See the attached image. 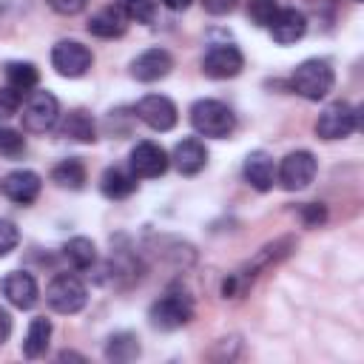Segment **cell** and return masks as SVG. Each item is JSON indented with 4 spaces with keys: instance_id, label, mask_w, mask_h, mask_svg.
<instances>
[{
    "instance_id": "1",
    "label": "cell",
    "mask_w": 364,
    "mask_h": 364,
    "mask_svg": "<svg viewBox=\"0 0 364 364\" xmlns=\"http://www.w3.org/2000/svg\"><path fill=\"white\" fill-rule=\"evenodd\" d=\"M333 82H336V74H333L330 63L318 60V57H310V60L299 63L290 74V88L296 94H301L304 100H310V102L324 100L333 91Z\"/></svg>"
},
{
    "instance_id": "2",
    "label": "cell",
    "mask_w": 364,
    "mask_h": 364,
    "mask_svg": "<svg viewBox=\"0 0 364 364\" xmlns=\"http://www.w3.org/2000/svg\"><path fill=\"white\" fill-rule=\"evenodd\" d=\"M191 125L202 136L225 139L236 128V114L219 100H196L191 105Z\"/></svg>"
},
{
    "instance_id": "3",
    "label": "cell",
    "mask_w": 364,
    "mask_h": 364,
    "mask_svg": "<svg viewBox=\"0 0 364 364\" xmlns=\"http://www.w3.org/2000/svg\"><path fill=\"white\" fill-rule=\"evenodd\" d=\"M148 318L156 330H179L193 318V301L182 290H168L151 304Z\"/></svg>"
},
{
    "instance_id": "4",
    "label": "cell",
    "mask_w": 364,
    "mask_h": 364,
    "mask_svg": "<svg viewBox=\"0 0 364 364\" xmlns=\"http://www.w3.org/2000/svg\"><path fill=\"white\" fill-rule=\"evenodd\" d=\"M46 301L54 313L71 316V313H80L85 307L88 290L74 273H57L46 287Z\"/></svg>"
},
{
    "instance_id": "5",
    "label": "cell",
    "mask_w": 364,
    "mask_h": 364,
    "mask_svg": "<svg viewBox=\"0 0 364 364\" xmlns=\"http://www.w3.org/2000/svg\"><path fill=\"white\" fill-rule=\"evenodd\" d=\"M23 128L31 134H46L57 125L60 119V102L51 91H28L26 102H23Z\"/></svg>"
},
{
    "instance_id": "6",
    "label": "cell",
    "mask_w": 364,
    "mask_h": 364,
    "mask_svg": "<svg viewBox=\"0 0 364 364\" xmlns=\"http://www.w3.org/2000/svg\"><path fill=\"white\" fill-rule=\"evenodd\" d=\"M358 128V108H353L350 102L338 100V102H330L318 119H316V134L321 139H344L350 136L353 131Z\"/></svg>"
},
{
    "instance_id": "7",
    "label": "cell",
    "mask_w": 364,
    "mask_h": 364,
    "mask_svg": "<svg viewBox=\"0 0 364 364\" xmlns=\"http://www.w3.org/2000/svg\"><path fill=\"white\" fill-rule=\"evenodd\" d=\"M94 57L88 51V46L77 43V40H60L54 48H51V65L57 68V74L74 80V77H82L88 68H91Z\"/></svg>"
},
{
    "instance_id": "8",
    "label": "cell",
    "mask_w": 364,
    "mask_h": 364,
    "mask_svg": "<svg viewBox=\"0 0 364 364\" xmlns=\"http://www.w3.org/2000/svg\"><path fill=\"white\" fill-rule=\"evenodd\" d=\"M168 154L162 145L151 142V139H142L131 148V156H128V165H131V173L136 179H156L168 171Z\"/></svg>"
},
{
    "instance_id": "9",
    "label": "cell",
    "mask_w": 364,
    "mask_h": 364,
    "mask_svg": "<svg viewBox=\"0 0 364 364\" xmlns=\"http://www.w3.org/2000/svg\"><path fill=\"white\" fill-rule=\"evenodd\" d=\"M245 68V57L236 46L230 43H219V46H210L202 57V71L205 77L210 80H228V77H236L239 71Z\"/></svg>"
},
{
    "instance_id": "10",
    "label": "cell",
    "mask_w": 364,
    "mask_h": 364,
    "mask_svg": "<svg viewBox=\"0 0 364 364\" xmlns=\"http://www.w3.org/2000/svg\"><path fill=\"white\" fill-rule=\"evenodd\" d=\"M316 168L318 165H316V156L310 151H293V154H287L282 159L276 176H279L284 191H301V188H307L313 182Z\"/></svg>"
},
{
    "instance_id": "11",
    "label": "cell",
    "mask_w": 364,
    "mask_h": 364,
    "mask_svg": "<svg viewBox=\"0 0 364 364\" xmlns=\"http://www.w3.org/2000/svg\"><path fill=\"white\" fill-rule=\"evenodd\" d=\"M136 117L154 131H171L176 125V105L162 94H148L136 102Z\"/></svg>"
},
{
    "instance_id": "12",
    "label": "cell",
    "mask_w": 364,
    "mask_h": 364,
    "mask_svg": "<svg viewBox=\"0 0 364 364\" xmlns=\"http://www.w3.org/2000/svg\"><path fill=\"white\" fill-rule=\"evenodd\" d=\"M171 68H173V57L165 48H148L131 63V74L139 82H156V80L168 77Z\"/></svg>"
},
{
    "instance_id": "13",
    "label": "cell",
    "mask_w": 364,
    "mask_h": 364,
    "mask_svg": "<svg viewBox=\"0 0 364 364\" xmlns=\"http://www.w3.org/2000/svg\"><path fill=\"white\" fill-rule=\"evenodd\" d=\"M3 296L9 299V304H14L17 310H31L40 299V290H37V282L31 273H23V270H14L3 279Z\"/></svg>"
},
{
    "instance_id": "14",
    "label": "cell",
    "mask_w": 364,
    "mask_h": 364,
    "mask_svg": "<svg viewBox=\"0 0 364 364\" xmlns=\"http://www.w3.org/2000/svg\"><path fill=\"white\" fill-rule=\"evenodd\" d=\"M40 188H43V179L28 171V168H20V171H11L6 179H3V193L14 202V205H31L37 196H40Z\"/></svg>"
},
{
    "instance_id": "15",
    "label": "cell",
    "mask_w": 364,
    "mask_h": 364,
    "mask_svg": "<svg viewBox=\"0 0 364 364\" xmlns=\"http://www.w3.org/2000/svg\"><path fill=\"white\" fill-rule=\"evenodd\" d=\"M267 28H270V37H273L279 46H290V43H296V40L304 37V31H307V17H304L299 9H279Z\"/></svg>"
},
{
    "instance_id": "16",
    "label": "cell",
    "mask_w": 364,
    "mask_h": 364,
    "mask_svg": "<svg viewBox=\"0 0 364 364\" xmlns=\"http://www.w3.org/2000/svg\"><path fill=\"white\" fill-rule=\"evenodd\" d=\"M242 173H245V182L256 191H270L273 182H276V165H273V156L267 151H250L245 156V165H242Z\"/></svg>"
},
{
    "instance_id": "17",
    "label": "cell",
    "mask_w": 364,
    "mask_h": 364,
    "mask_svg": "<svg viewBox=\"0 0 364 364\" xmlns=\"http://www.w3.org/2000/svg\"><path fill=\"white\" fill-rule=\"evenodd\" d=\"M125 20H128V17L122 14L119 3H114V6L100 9V11L88 20V31H91L94 37L114 40V37H122V34H125Z\"/></svg>"
},
{
    "instance_id": "18",
    "label": "cell",
    "mask_w": 364,
    "mask_h": 364,
    "mask_svg": "<svg viewBox=\"0 0 364 364\" xmlns=\"http://www.w3.org/2000/svg\"><path fill=\"white\" fill-rule=\"evenodd\" d=\"M171 159H173L179 173L193 176V173H199L208 165V151H205V145L199 139H182V142H176Z\"/></svg>"
},
{
    "instance_id": "19",
    "label": "cell",
    "mask_w": 364,
    "mask_h": 364,
    "mask_svg": "<svg viewBox=\"0 0 364 364\" xmlns=\"http://www.w3.org/2000/svg\"><path fill=\"white\" fill-rule=\"evenodd\" d=\"M100 191L108 199H125L136 191V176L131 171H122V168H108L100 179Z\"/></svg>"
},
{
    "instance_id": "20",
    "label": "cell",
    "mask_w": 364,
    "mask_h": 364,
    "mask_svg": "<svg viewBox=\"0 0 364 364\" xmlns=\"http://www.w3.org/2000/svg\"><path fill=\"white\" fill-rule=\"evenodd\" d=\"M48 338H51V321L46 316L31 318L28 333H26V341H23V355L26 358H40L48 350Z\"/></svg>"
},
{
    "instance_id": "21",
    "label": "cell",
    "mask_w": 364,
    "mask_h": 364,
    "mask_svg": "<svg viewBox=\"0 0 364 364\" xmlns=\"http://www.w3.org/2000/svg\"><path fill=\"white\" fill-rule=\"evenodd\" d=\"M60 131H63V136H68V139H74V142H94V139H97V125H94V119H91L85 111H71V114H65Z\"/></svg>"
},
{
    "instance_id": "22",
    "label": "cell",
    "mask_w": 364,
    "mask_h": 364,
    "mask_svg": "<svg viewBox=\"0 0 364 364\" xmlns=\"http://www.w3.org/2000/svg\"><path fill=\"white\" fill-rule=\"evenodd\" d=\"M37 80H40V74H37L34 63H20V60L6 63V85L9 88H14L20 94H28V91L37 88Z\"/></svg>"
},
{
    "instance_id": "23",
    "label": "cell",
    "mask_w": 364,
    "mask_h": 364,
    "mask_svg": "<svg viewBox=\"0 0 364 364\" xmlns=\"http://www.w3.org/2000/svg\"><path fill=\"white\" fill-rule=\"evenodd\" d=\"M51 182H57L60 188H68V191H80L85 185V165L80 159H63L51 168Z\"/></svg>"
},
{
    "instance_id": "24",
    "label": "cell",
    "mask_w": 364,
    "mask_h": 364,
    "mask_svg": "<svg viewBox=\"0 0 364 364\" xmlns=\"http://www.w3.org/2000/svg\"><path fill=\"white\" fill-rule=\"evenodd\" d=\"M63 256L68 259L71 267H77V270H88V267L97 262V247H94L91 239H85V236H74L71 242H65Z\"/></svg>"
},
{
    "instance_id": "25",
    "label": "cell",
    "mask_w": 364,
    "mask_h": 364,
    "mask_svg": "<svg viewBox=\"0 0 364 364\" xmlns=\"http://www.w3.org/2000/svg\"><path fill=\"white\" fill-rule=\"evenodd\" d=\"M136 355H139V338L134 333H117L105 344V358L108 361L125 364V361H134Z\"/></svg>"
},
{
    "instance_id": "26",
    "label": "cell",
    "mask_w": 364,
    "mask_h": 364,
    "mask_svg": "<svg viewBox=\"0 0 364 364\" xmlns=\"http://www.w3.org/2000/svg\"><path fill=\"white\" fill-rule=\"evenodd\" d=\"M287 247H293V239H279V242H273V245H264V247L259 250V256L253 259V264L247 262V267L242 270V279H253L256 270H262V267H267L270 262L282 259V256L287 253Z\"/></svg>"
},
{
    "instance_id": "27",
    "label": "cell",
    "mask_w": 364,
    "mask_h": 364,
    "mask_svg": "<svg viewBox=\"0 0 364 364\" xmlns=\"http://www.w3.org/2000/svg\"><path fill=\"white\" fill-rule=\"evenodd\" d=\"M119 9L134 23H154L156 17V0H119Z\"/></svg>"
},
{
    "instance_id": "28",
    "label": "cell",
    "mask_w": 364,
    "mask_h": 364,
    "mask_svg": "<svg viewBox=\"0 0 364 364\" xmlns=\"http://www.w3.org/2000/svg\"><path fill=\"white\" fill-rule=\"evenodd\" d=\"M23 151H26V136H23L20 131L9 128V125H0V156L14 159V156H20Z\"/></svg>"
},
{
    "instance_id": "29",
    "label": "cell",
    "mask_w": 364,
    "mask_h": 364,
    "mask_svg": "<svg viewBox=\"0 0 364 364\" xmlns=\"http://www.w3.org/2000/svg\"><path fill=\"white\" fill-rule=\"evenodd\" d=\"M276 11H279V3H276V0H250V3H247V17H250V23H256V26H262V28L270 26V20L276 17Z\"/></svg>"
},
{
    "instance_id": "30",
    "label": "cell",
    "mask_w": 364,
    "mask_h": 364,
    "mask_svg": "<svg viewBox=\"0 0 364 364\" xmlns=\"http://www.w3.org/2000/svg\"><path fill=\"white\" fill-rule=\"evenodd\" d=\"M20 242V230L14 228V222L9 219H0V259L9 256Z\"/></svg>"
},
{
    "instance_id": "31",
    "label": "cell",
    "mask_w": 364,
    "mask_h": 364,
    "mask_svg": "<svg viewBox=\"0 0 364 364\" xmlns=\"http://www.w3.org/2000/svg\"><path fill=\"white\" fill-rule=\"evenodd\" d=\"M20 102H23V94H20V91H14V88H9V85L0 88V119L17 114Z\"/></svg>"
},
{
    "instance_id": "32",
    "label": "cell",
    "mask_w": 364,
    "mask_h": 364,
    "mask_svg": "<svg viewBox=\"0 0 364 364\" xmlns=\"http://www.w3.org/2000/svg\"><path fill=\"white\" fill-rule=\"evenodd\" d=\"M57 14H80L88 0H46Z\"/></svg>"
},
{
    "instance_id": "33",
    "label": "cell",
    "mask_w": 364,
    "mask_h": 364,
    "mask_svg": "<svg viewBox=\"0 0 364 364\" xmlns=\"http://www.w3.org/2000/svg\"><path fill=\"white\" fill-rule=\"evenodd\" d=\"M236 3L239 0H202V6H205V11L208 14H230L233 9H236Z\"/></svg>"
},
{
    "instance_id": "34",
    "label": "cell",
    "mask_w": 364,
    "mask_h": 364,
    "mask_svg": "<svg viewBox=\"0 0 364 364\" xmlns=\"http://www.w3.org/2000/svg\"><path fill=\"white\" fill-rule=\"evenodd\" d=\"M301 216H304V225H307V228H316V225L324 222V208H321V205H307V208L301 210Z\"/></svg>"
},
{
    "instance_id": "35",
    "label": "cell",
    "mask_w": 364,
    "mask_h": 364,
    "mask_svg": "<svg viewBox=\"0 0 364 364\" xmlns=\"http://www.w3.org/2000/svg\"><path fill=\"white\" fill-rule=\"evenodd\" d=\"M9 336H11V316H9L6 307H0V344H3Z\"/></svg>"
},
{
    "instance_id": "36",
    "label": "cell",
    "mask_w": 364,
    "mask_h": 364,
    "mask_svg": "<svg viewBox=\"0 0 364 364\" xmlns=\"http://www.w3.org/2000/svg\"><path fill=\"white\" fill-rule=\"evenodd\" d=\"M162 3H165L171 11H182V9H188V6H191V0H162Z\"/></svg>"
}]
</instances>
